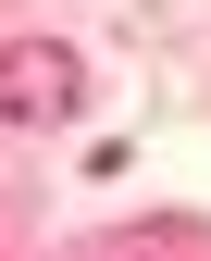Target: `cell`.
Here are the masks:
<instances>
[{"label": "cell", "mask_w": 211, "mask_h": 261, "mask_svg": "<svg viewBox=\"0 0 211 261\" xmlns=\"http://www.w3.org/2000/svg\"><path fill=\"white\" fill-rule=\"evenodd\" d=\"M75 100H87V62L62 38H0V112L13 124H62Z\"/></svg>", "instance_id": "cell-1"}]
</instances>
